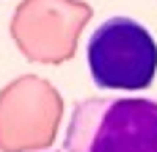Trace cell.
I'll return each mask as SVG.
<instances>
[{"mask_svg":"<svg viewBox=\"0 0 157 152\" xmlns=\"http://www.w3.org/2000/svg\"><path fill=\"white\" fill-rule=\"evenodd\" d=\"M63 152H157V100L86 97L72 105Z\"/></svg>","mask_w":157,"mask_h":152,"instance_id":"obj_1","label":"cell"},{"mask_svg":"<svg viewBox=\"0 0 157 152\" xmlns=\"http://www.w3.org/2000/svg\"><path fill=\"white\" fill-rule=\"evenodd\" d=\"M86 66L97 89L144 91L157 75V42L135 17H105L86 39Z\"/></svg>","mask_w":157,"mask_h":152,"instance_id":"obj_2","label":"cell"}]
</instances>
